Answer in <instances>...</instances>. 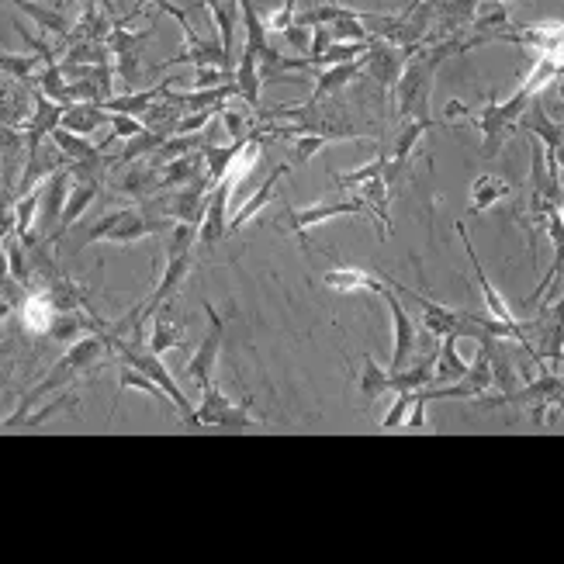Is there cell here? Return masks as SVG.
Segmentation results:
<instances>
[{
  "mask_svg": "<svg viewBox=\"0 0 564 564\" xmlns=\"http://www.w3.org/2000/svg\"><path fill=\"white\" fill-rule=\"evenodd\" d=\"M104 350H108V336L97 333V329H94V333H84L80 340H73L70 347H66L63 357L52 364V371L45 374V378L32 391H28L25 398H21V405L14 409V416L0 423V430H14V426H18L21 419L28 416V409H32L35 402H42V398L52 395V391H63L73 378H77V374H84L90 364H97Z\"/></svg>",
  "mask_w": 564,
  "mask_h": 564,
  "instance_id": "1",
  "label": "cell"
},
{
  "mask_svg": "<svg viewBox=\"0 0 564 564\" xmlns=\"http://www.w3.org/2000/svg\"><path fill=\"white\" fill-rule=\"evenodd\" d=\"M433 73H436V63L416 45V49L409 52V59H405V70H402V77H398V84L391 87V94H395V115L402 118V122H409V118H430Z\"/></svg>",
  "mask_w": 564,
  "mask_h": 564,
  "instance_id": "2",
  "label": "cell"
},
{
  "mask_svg": "<svg viewBox=\"0 0 564 564\" xmlns=\"http://www.w3.org/2000/svg\"><path fill=\"white\" fill-rule=\"evenodd\" d=\"M108 343L118 350V357H122L125 364H132L135 371H142V374H146V378H153L156 385L167 391V398H170V402H174V409L180 412V416H184V419L191 416V412H194L191 398H187L184 391H180L177 378H174V374H170V367L163 364V360L156 357L153 350H149V347H146V350L135 347V343H129V340H125V336H115V340H108Z\"/></svg>",
  "mask_w": 564,
  "mask_h": 564,
  "instance_id": "3",
  "label": "cell"
},
{
  "mask_svg": "<svg viewBox=\"0 0 564 564\" xmlns=\"http://www.w3.org/2000/svg\"><path fill=\"white\" fill-rule=\"evenodd\" d=\"M385 284L395 291V295H409L412 302H419V308H423V315H419V329H423L426 336H433V340L471 333V312H464V308H447V305L433 302V298L419 295L416 288H402V284L388 281V277H385Z\"/></svg>",
  "mask_w": 564,
  "mask_h": 564,
  "instance_id": "4",
  "label": "cell"
},
{
  "mask_svg": "<svg viewBox=\"0 0 564 564\" xmlns=\"http://www.w3.org/2000/svg\"><path fill=\"white\" fill-rule=\"evenodd\" d=\"M281 215H284V229L295 232L302 243H308V229H315V225L329 222V218H340V215H364V218H371V212H367V205L360 198L315 201V205H308V208H295V205H288V201H284Z\"/></svg>",
  "mask_w": 564,
  "mask_h": 564,
  "instance_id": "5",
  "label": "cell"
},
{
  "mask_svg": "<svg viewBox=\"0 0 564 564\" xmlns=\"http://www.w3.org/2000/svg\"><path fill=\"white\" fill-rule=\"evenodd\" d=\"M433 125H440V118H409V122H402L395 142H391V153H385V174H381V180L388 184V191H395V184L402 180L405 167L412 163L423 135L430 132Z\"/></svg>",
  "mask_w": 564,
  "mask_h": 564,
  "instance_id": "6",
  "label": "cell"
},
{
  "mask_svg": "<svg viewBox=\"0 0 564 564\" xmlns=\"http://www.w3.org/2000/svg\"><path fill=\"white\" fill-rule=\"evenodd\" d=\"M205 315H208V333H205V340L198 343L194 357L184 364V374L198 388L212 385V374H215L218 357H222V340H225V319L218 315V308L212 302H205Z\"/></svg>",
  "mask_w": 564,
  "mask_h": 564,
  "instance_id": "7",
  "label": "cell"
},
{
  "mask_svg": "<svg viewBox=\"0 0 564 564\" xmlns=\"http://www.w3.org/2000/svg\"><path fill=\"white\" fill-rule=\"evenodd\" d=\"M381 298H385V305L391 312V326H395V333H391L395 336V343H391V371H402V367L412 360V353L419 350V322L405 312V305L398 302V295L388 288V284H385V291H381Z\"/></svg>",
  "mask_w": 564,
  "mask_h": 564,
  "instance_id": "8",
  "label": "cell"
},
{
  "mask_svg": "<svg viewBox=\"0 0 564 564\" xmlns=\"http://www.w3.org/2000/svg\"><path fill=\"white\" fill-rule=\"evenodd\" d=\"M405 59H409V52H405L402 45L371 39V42H367V52L360 56V63H364V73L374 80V84L391 90L398 84V77H402Z\"/></svg>",
  "mask_w": 564,
  "mask_h": 564,
  "instance_id": "9",
  "label": "cell"
},
{
  "mask_svg": "<svg viewBox=\"0 0 564 564\" xmlns=\"http://www.w3.org/2000/svg\"><path fill=\"white\" fill-rule=\"evenodd\" d=\"M208 180H198V184H184L177 187V194H170L167 201H160V212L170 218V222H187V225H201L208 208Z\"/></svg>",
  "mask_w": 564,
  "mask_h": 564,
  "instance_id": "10",
  "label": "cell"
},
{
  "mask_svg": "<svg viewBox=\"0 0 564 564\" xmlns=\"http://www.w3.org/2000/svg\"><path fill=\"white\" fill-rule=\"evenodd\" d=\"M97 194H101V184H97L94 177H73L70 194H66V205H63V212H59L56 232H52V236H49V243H45V246H56L59 239H63L66 232H70L73 225L80 222V215H84L87 208L94 205V201H97Z\"/></svg>",
  "mask_w": 564,
  "mask_h": 564,
  "instance_id": "11",
  "label": "cell"
},
{
  "mask_svg": "<svg viewBox=\"0 0 564 564\" xmlns=\"http://www.w3.org/2000/svg\"><path fill=\"white\" fill-rule=\"evenodd\" d=\"M63 111H66V104L49 101V97L39 94V90L32 87V118H28V129H25L28 153H35V149L42 146V139H49V135L59 129V122H63Z\"/></svg>",
  "mask_w": 564,
  "mask_h": 564,
  "instance_id": "12",
  "label": "cell"
},
{
  "mask_svg": "<svg viewBox=\"0 0 564 564\" xmlns=\"http://www.w3.org/2000/svg\"><path fill=\"white\" fill-rule=\"evenodd\" d=\"M457 236H461L464 250H468L471 267H475V281H478V288H481V298H485L488 315H492V319H499V322H520V315H516L513 308H509V302L499 295V291H495V284L488 281V277H485V270H481V260H478V253H475V243H471V236H468V225H464V222H457Z\"/></svg>",
  "mask_w": 564,
  "mask_h": 564,
  "instance_id": "13",
  "label": "cell"
},
{
  "mask_svg": "<svg viewBox=\"0 0 564 564\" xmlns=\"http://www.w3.org/2000/svg\"><path fill=\"white\" fill-rule=\"evenodd\" d=\"M471 125L481 132V139H485V146H481V153L485 156H495L502 149V142L509 139L516 129L513 125L506 122V118L499 115V101H495V94H488V101H485V108L478 111V115H471L468 118Z\"/></svg>",
  "mask_w": 564,
  "mask_h": 564,
  "instance_id": "14",
  "label": "cell"
},
{
  "mask_svg": "<svg viewBox=\"0 0 564 564\" xmlns=\"http://www.w3.org/2000/svg\"><path fill=\"white\" fill-rule=\"evenodd\" d=\"M284 174H288V167H274L267 177H263V184L257 187V194H253L250 201H243V205L232 212L229 225H225V236H236L239 229H246V225H250V218H257L263 208H267L270 201L277 198V180H281Z\"/></svg>",
  "mask_w": 564,
  "mask_h": 564,
  "instance_id": "15",
  "label": "cell"
},
{
  "mask_svg": "<svg viewBox=\"0 0 564 564\" xmlns=\"http://www.w3.org/2000/svg\"><path fill=\"white\" fill-rule=\"evenodd\" d=\"M170 87H174V80H163V84H156V87H149V90L111 94V97H104V101H101V108L111 111V115H135V118H142L156 101H163V97H167Z\"/></svg>",
  "mask_w": 564,
  "mask_h": 564,
  "instance_id": "16",
  "label": "cell"
},
{
  "mask_svg": "<svg viewBox=\"0 0 564 564\" xmlns=\"http://www.w3.org/2000/svg\"><path fill=\"white\" fill-rule=\"evenodd\" d=\"M457 340H461V336H443V340H436L433 385H457V381H464V374H468L471 360L461 357V350H457Z\"/></svg>",
  "mask_w": 564,
  "mask_h": 564,
  "instance_id": "17",
  "label": "cell"
},
{
  "mask_svg": "<svg viewBox=\"0 0 564 564\" xmlns=\"http://www.w3.org/2000/svg\"><path fill=\"white\" fill-rule=\"evenodd\" d=\"M180 63L232 70V66H236V59H232L229 52L222 49V42H218V39H194V42H184V49H180L177 56L170 59V63H163V66H180Z\"/></svg>",
  "mask_w": 564,
  "mask_h": 564,
  "instance_id": "18",
  "label": "cell"
},
{
  "mask_svg": "<svg viewBox=\"0 0 564 564\" xmlns=\"http://www.w3.org/2000/svg\"><path fill=\"white\" fill-rule=\"evenodd\" d=\"M229 187L225 184H215L212 191H208V208H205V218H201V225H198V239H201V246H215V243H222L225 239V208H229Z\"/></svg>",
  "mask_w": 564,
  "mask_h": 564,
  "instance_id": "19",
  "label": "cell"
},
{
  "mask_svg": "<svg viewBox=\"0 0 564 564\" xmlns=\"http://www.w3.org/2000/svg\"><path fill=\"white\" fill-rule=\"evenodd\" d=\"M364 73V63L360 59H353V63H336V66H322L319 70V77H315V90L308 94V101L305 104H319V101H326V97H333V94H340L343 87H350L353 80Z\"/></svg>",
  "mask_w": 564,
  "mask_h": 564,
  "instance_id": "20",
  "label": "cell"
},
{
  "mask_svg": "<svg viewBox=\"0 0 564 564\" xmlns=\"http://www.w3.org/2000/svg\"><path fill=\"white\" fill-rule=\"evenodd\" d=\"M232 84H236V94L243 97L246 104L257 108L260 104V52L253 45H243L236 66H232Z\"/></svg>",
  "mask_w": 564,
  "mask_h": 564,
  "instance_id": "21",
  "label": "cell"
},
{
  "mask_svg": "<svg viewBox=\"0 0 564 564\" xmlns=\"http://www.w3.org/2000/svg\"><path fill=\"white\" fill-rule=\"evenodd\" d=\"M329 291H371V295H381L385 291V277L371 274L364 267H333L322 277Z\"/></svg>",
  "mask_w": 564,
  "mask_h": 564,
  "instance_id": "22",
  "label": "cell"
},
{
  "mask_svg": "<svg viewBox=\"0 0 564 564\" xmlns=\"http://www.w3.org/2000/svg\"><path fill=\"white\" fill-rule=\"evenodd\" d=\"M198 180H205V160H201V149L177 156V160H170L160 167V191H167V187L170 191H177V187L198 184Z\"/></svg>",
  "mask_w": 564,
  "mask_h": 564,
  "instance_id": "23",
  "label": "cell"
},
{
  "mask_svg": "<svg viewBox=\"0 0 564 564\" xmlns=\"http://www.w3.org/2000/svg\"><path fill=\"white\" fill-rule=\"evenodd\" d=\"M513 198V184H509L506 177L499 174H478L475 184H471V201H468V212L471 215H481L488 212L492 205H499V201Z\"/></svg>",
  "mask_w": 564,
  "mask_h": 564,
  "instance_id": "24",
  "label": "cell"
},
{
  "mask_svg": "<svg viewBox=\"0 0 564 564\" xmlns=\"http://www.w3.org/2000/svg\"><path fill=\"white\" fill-rule=\"evenodd\" d=\"M70 184H73L70 167L52 170V174L42 180V208H39V212H42V222L45 225H56L59 222V212H63V205H66Z\"/></svg>",
  "mask_w": 564,
  "mask_h": 564,
  "instance_id": "25",
  "label": "cell"
},
{
  "mask_svg": "<svg viewBox=\"0 0 564 564\" xmlns=\"http://www.w3.org/2000/svg\"><path fill=\"white\" fill-rule=\"evenodd\" d=\"M436 353V350H433ZM433 353H412V360L402 367V371H391L388 378V391H419L433 385Z\"/></svg>",
  "mask_w": 564,
  "mask_h": 564,
  "instance_id": "26",
  "label": "cell"
},
{
  "mask_svg": "<svg viewBox=\"0 0 564 564\" xmlns=\"http://www.w3.org/2000/svg\"><path fill=\"white\" fill-rule=\"evenodd\" d=\"M357 198L364 201L367 212H371L374 225H378V236H381V239H388V225H391V212H388V205H391V191H388L385 180H381V177H371V180H367V184H360V187H357Z\"/></svg>",
  "mask_w": 564,
  "mask_h": 564,
  "instance_id": "27",
  "label": "cell"
},
{
  "mask_svg": "<svg viewBox=\"0 0 564 564\" xmlns=\"http://www.w3.org/2000/svg\"><path fill=\"white\" fill-rule=\"evenodd\" d=\"M4 4H14L18 11H25L28 18L39 25V32L45 35H56V39H66L70 35V18H66L59 7H45V4H35V0H4Z\"/></svg>",
  "mask_w": 564,
  "mask_h": 564,
  "instance_id": "28",
  "label": "cell"
},
{
  "mask_svg": "<svg viewBox=\"0 0 564 564\" xmlns=\"http://www.w3.org/2000/svg\"><path fill=\"white\" fill-rule=\"evenodd\" d=\"M52 319H56V308H52L42 288H32V295H25V302H21V326L32 336H45Z\"/></svg>",
  "mask_w": 564,
  "mask_h": 564,
  "instance_id": "29",
  "label": "cell"
},
{
  "mask_svg": "<svg viewBox=\"0 0 564 564\" xmlns=\"http://www.w3.org/2000/svg\"><path fill=\"white\" fill-rule=\"evenodd\" d=\"M49 139H52V149H56L59 156H66V160H73V163L104 160V153H101V149L94 146V142L87 139V135H77V132L63 129V125H59V129L52 132Z\"/></svg>",
  "mask_w": 564,
  "mask_h": 564,
  "instance_id": "30",
  "label": "cell"
},
{
  "mask_svg": "<svg viewBox=\"0 0 564 564\" xmlns=\"http://www.w3.org/2000/svg\"><path fill=\"white\" fill-rule=\"evenodd\" d=\"M63 129H70V132H77V135H94L101 125H108V111L101 108V104H66V111H63Z\"/></svg>",
  "mask_w": 564,
  "mask_h": 564,
  "instance_id": "31",
  "label": "cell"
},
{
  "mask_svg": "<svg viewBox=\"0 0 564 564\" xmlns=\"http://www.w3.org/2000/svg\"><path fill=\"white\" fill-rule=\"evenodd\" d=\"M115 187L132 201L153 198V194L160 191V167H153V163H139L135 170H125V177L118 180Z\"/></svg>",
  "mask_w": 564,
  "mask_h": 564,
  "instance_id": "32",
  "label": "cell"
},
{
  "mask_svg": "<svg viewBox=\"0 0 564 564\" xmlns=\"http://www.w3.org/2000/svg\"><path fill=\"white\" fill-rule=\"evenodd\" d=\"M39 288L45 291V298H49L56 312H80V308H84V291H80L70 277L52 274V277H45Z\"/></svg>",
  "mask_w": 564,
  "mask_h": 564,
  "instance_id": "33",
  "label": "cell"
},
{
  "mask_svg": "<svg viewBox=\"0 0 564 564\" xmlns=\"http://www.w3.org/2000/svg\"><path fill=\"white\" fill-rule=\"evenodd\" d=\"M561 80V56H554V52H537V59H533V70L526 73L523 80V90L526 94H540V90L554 87Z\"/></svg>",
  "mask_w": 564,
  "mask_h": 564,
  "instance_id": "34",
  "label": "cell"
},
{
  "mask_svg": "<svg viewBox=\"0 0 564 564\" xmlns=\"http://www.w3.org/2000/svg\"><path fill=\"white\" fill-rule=\"evenodd\" d=\"M97 326H101V322H90L84 315V308H80V312H56V319H52V326L45 336H52L56 343H73L84 333H94ZM97 333H101V329H97Z\"/></svg>",
  "mask_w": 564,
  "mask_h": 564,
  "instance_id": "35",
  "label": "cell"
},
{
  "mask_svg": "<svg viewBox=\"0 0 564 564\" xmlns=\"http://www.w3.org/2000/svg\"><path fill=\"white\" fill-rule=\"evenodd\" d=\"M0 250H4V257H7V274H11V281L21 284V288H32L35 274H32V257H28V246L11 232Z\"/></svg>",
  "mask_w": 564,
  "mask_h": 564,
  "instance_id": "36",
  "label": "cell"
},
{
  "mask_svg": "<svg viewBox=\"0 0 564 564\" xmlns=\"http://www.w3.org/2000/svg\"><path fill=\"white\" fill-rule=\"evenodd\" d=\"M153 315H156V319H153V333H149V350H153L156 357H163V353H170V350L180 347V326H177L174 319H170L167 302L156 308Z\"/></svg>",
  "mask_w": 564,
  "mask_h": 564,
  "instance_id": "37",
  "label": "cell"
},
{
  "mask_svg": "<svg viewBox=\"0 0 564 564\" xmlns=\"http://www.w3.org/2000/svg\"><path fill=\"white\" fill-rule=\"evenodd\" d=\"M246 142V139H243ZM243 142H229V146H218V142H208V146H201V160H205V180L208 187H215L218 180L225 177V170H229L232 156L243 149Z\"/></svg>",
  "mask_w": 564,
  "mask_h": 564,
  "instance_id": "38",
  "label": "cell"
},
{
  "mask_svg": "<svg viewBox=\"0 0 564 564\" xmlns=\"http://www.w3.org/2000/svg\"><path fill=\"white\" fill-rule=\"evenodd\" d=\"M142 391V395H149V398H156V402H170L167 398V391H163L160 385H156L153 378H146V374L142 371H135L132 364H118V391H115V405H118V395H122V391ZM115 405H111V412H115Z\"/></svg>",
  "mask_w": 564,
  "mask_h": 564,
  "instance_id": "39",
  "label": "cell"
},
{
  "mask_svg": "<svg viewBox=\"0 0 564 564\" xmlns=\"http://www.w3.org/2000/svg\"><path fill=\"white\" fill-rule=\"evenodd\" d=\"M163 139H167V132H160V129H142L139 135L125 139V149H122V156H118V167H129V163H139V160H146V156H153Z\"/></svg>",
  "mask_w": 564,
  "mask_h": 564,
  "instance_id": "40",
  "label": "cell"
},
{
  "mask_svg": "<svg viewBox=\"0 0 564 564\" xmlns=\"http://www.w3.org/2000/svg\"><path fill=\"white\" fill-rule=\"evenodd\" d=\"M42 56H35V52H4L0 49V70L7 73V77H14L18 84H32L35 73L42 70Z\"/></svg>",
  "mask_w": 564,
  "mask_h": 564,
  "instance_id": "41",
  "label": "cell"
},
{
  "mask_svg": "<svg viewBox=\"0 0 564 564\" xmlns=\"http://www.w3.org/2000/svg\"><path fill=\"white\" fill-rule=\"evenodd\" d=\"M149 39H153V28H135V32H129V25L125 28H111L108 35H104V45H108L111 59L115 56H129V52H142V45H146Z\"/></svg>",
  "mask_w": 564,
  "mask_h": 564,
  "instance_id": "42",
  "label": "cell"
},
{
  "mask_svg": "<svg viewBox=\"0 0 564 564\" xmlns=\"http://www.w3.org/2000/svg\"><path fill=\"white\" fill-rule=\"evenodd\" d=\"M360 364H364V367H360L357 388H360V395H364L367 402H374V398H381L388 391V378H391V374L374 357H364Z\"/></svg>",
  "mask_w": 564,
  "mask_h": 564,
  "instance_id": "43",
  "label": "cell"
},
{
  "mask_svg": "<svg viewBox=\"0 0 564 564\" xmlns=\"http://www.w3.org/2000/svg\"><path fill=\"white\" fill-rule=\"evenodd\" d=\"M381 174H385V153H378L371 163H364V167H357V170L333 174V180H336V187H340V191H347V187H360V184H367L371 177H381Z\"/></svg>",
  "mask_w": 564,
  "mask_h": 564,
  "instance_id": "44",
  "label": "cell"
},
{
  "mask_svg": "<svg viewBox=\"0 0 564 564\" xmlns=\"http://www.w3.org/2000/svg\"><path fill=\"white\" fill-rule=\"evenodd\" d=\"M198 243V225H187V222H170L167 229V260L180 257V253L194 250Z\"/></svg>",
  "mask_w": 564,
  "mask_h": 564,
  "instance_id": "45",
  "label": "cell"
},
{
  "mask_svg": "<svg viewBox=\"0 0 564 564\" xmlns=\"http://www.w3.org/2000/svg\"><path fill=\"white\" fill-rule=\"evenodd\" d=\"M530 419L537 426H547V430H561V398H540V402H530Z\"/></svg>",
  "mask_w": 564,
  "mask_h": 564,
  "instance_id": "46",
  "label": "cell"
},
{
  "mask_svg": "<svg viewBox=\"0 0 564 564\" xmlns=\"http://www.w3.org/2000/svg\"><path fill=\"white\" fill-rule=\"evenodd\" d=\"M464 381H468V385L475 388L478 395H485V391H495L492 388V364H488V357H485V350H481V347L475 353V360L468 364V374H464Z\"/></svg>",
  "mask_w": 564,
  "mask_h": 564,
  "instance_id": "47",
  "label": "cell"
},
{
  "mask_svg": "<svg viewBox=\"0 0 564 564\" xmlns=\"http://www.w3.org/2000/svg\"><path fill=\"white\" fill-rule=\"evenodd\" d=\"M218 115H222V129L229 135L232 142H243L246 135L253 129V115H246V111H236V108H218Z\"/></svg>",
  "mask_w": 564,
  "mask_h": 564,
  "instance_id": "48",
  "label": "cell"
},
{
  "mask_svg": "<svg viewBox=\"0 0 564 564\" xmlns=\"http://www.w3.org/2000/svg\"><path fill=\"white\" fill-rule=\"evenodd\" d=\"M291 146V156H295V163H308L312 156H319L322 149L329 146V139H322V135H312V132H302L295 135V139H288Z\"/></svg>",
  "mask_w": 564,
  "mask_h": 564,
  "instance_id": "49",
  "label": "cell"
},
{
  "mask_svg": "<svg viewBox=\"0 0 564 564\" xmlns=\"http://www.w3.org/2000/svg\"><path fill=\"white\" fill-rule=\"evenodd\" d=\"M412 398H416V391H395V402H391L388 416H385V419H381V426H378V430H381V433H391V430H402L405 416H409V405H412Z\"/></svg>",
  "mask_w": 564,
  "mask_h": 564,
  "instance_id": "50",
  "label": "cell"
},
{
  "mask_svg": "<svg viewBox=\"0 0 564 564\" xmlns=\"http://www.w3.org/2000/svg\"><path fill=\"white\" fill-rule=\"evenodd\" d=\"M108 125H111L108 139H118V142L132 139V135H139L142 129H146L142 118H135V115H108Z\"/></svg>",
  "mask_w": 564,
  "mask_h": 564,
  "instance_id": "51",
  "label": "cell"
},
{
  "mask_svg": "<svg viewBox=\"0 0 564 564\" xmlns=\"http://www.w3.org/2000/svg\"><path fill=\"white\" fill-rule=\"evenodd\" d=\"M426 398H423V391H416V398H412V405H409V416H405V423H402V430H409V433H419V430H430V423H426Z\"/></svg>",
  "mask_w": 564,
  "mask_h": 564,
  "instance_id": "52",
  "label": "cell"
},
{
  "mask_svg": "<svg viewBox=\"0 0 564 564\" xmlns=\"http://www.w3.org/2000/svg\"><path fill=\"white\" fill-rule=\"evenodd\" d=\"M281 39L288 42L295 52H302V56H308V42H312V28H305V25H298V21H295V25L284 28Z\"/></svg>",
  "mask_w": 564,
  "mask_h": 564,
  "instance_id": "53",
  "label": "cell"
},
{
  "mask_svg": "<svg viewBox=\"0 0 564 564\" xmlns=\"http://www.w3.org/2000/svg\"><path fill=\"white\" fill-rule=\"evenodd\" d=\"M540 229H547V239H551L554 253H561V246H564V222H561V212L547 215V218H544V225H540Z\"/></svg>",
  "mask_w": 564,
  "mask_h": 564,
  "instance_id": "54",
  "label": "cell"
},
{
  "mask_svg": "<svg viewBox=\"0 0 564 564\" xmlns=\"http://www.w3.org/2000/svg\"><path fill=\"white\" fill-rule=\"evenodd\" d=\"M464 115H475V111L468 108L464 101H450L447 108H443V118H440V125H450V122H461Z\"/></svg>",
  "mask_w": 564,
  "mask_h": 564,
  "instance_id": "55",
  "label": "cell"
},
{
  "mask_svg": "<svg viewBox=\"0 0 564 564\" xmlns=\"http://www.w3.org/2000/svg\"><path fill=\"white\" fill-rule=\"evenodd\" d=\"M14 146H21V132L14 125L0 122V149H14Z\"/></svg>",
  "mask_w": 564,
  "mask_h": 564,
  "instance_id": "56",
  "label": "cell"
},
{
  "mask_svg": "<svg viewBox=\"0 0 564 564\" xmlns=\"http://www.w3.org/2000/svg\"><path fill=\"white\" fill-rule=\"evenodd\" d=\"M7 277H11L7 274V257H4V250H0V281H7Z\"/></svg>",
  "mask_w": 564,
  "mask_h": 564,
  "instance_id": "57",
  "label": "cell"
},
{
  "mask_svg": "<svg viewBox=\"0 0 564 564\" xmlns=\"http://www.w3.org/2000/svg\"><path fill=\"white\" fill-rule=\"evenodd\" d=\"M423 4H430V0H409V11H416V7H423ZM405 11V14H409Z\"/></svg>",
  "mask_w": 564,
  "mask_h": 564,
  "instance_id": "58",
  "label": "cell"
},
{
  "mask_svg": "<svg viewBox=\"0 0 564 564\" xmlns=\"http://www.w3.org/2000/svg\"><path fill=\"white\" fill-rule=\"evenodd\" d=\"M70 4H80V0H59V7H70Z\"/></svg>",
  "mask_w": 564,
  "mask_h": 564,
  "instance_id": "59",
  "label": "cell"
},
{
  "mask_svg": "<svg viewBox=\"0 0 564 564\" xmlns=\"http://www.w3.org/2000/svg\"><path fill=\"white\" fill-rule=\"evenodd\" d=\"M499 4H523V0H499Z\"/></svg>",
  "mask_w": 564,
  "mask_h": 564,
  "instance_id": "60",
  "label": "cell"
}]
</instances>
